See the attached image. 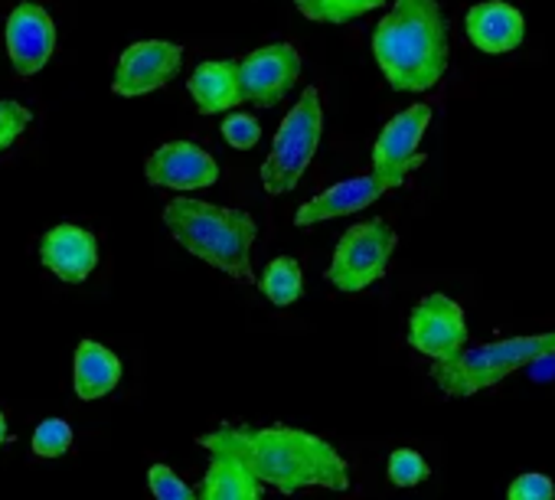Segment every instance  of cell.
Listing matches in <instances>:
<instances>
[{
    "mask_svg": "<svg viewBox=\"0 0 555 500\" xmlns=\"http://www.w3.org/2000/svg\"><path fill=\"white\" fill-rule=\"evenodd\" d=\"M506 500H555V484L548 474L529 471L506 487Z\"/></svg>",
    "mask_w": 555,
    "mask_h": 500,
    "instance_id": "cell-26",
    "label": "cell"
},
{
    "mask_svg": "<svg viewBox=\"0 0 555 500\" xmlns=\"http://www.w3.org/2000/svg\"><path fill=\"white\" fill-rule=\"evenodd\" d=\"M164 226L199 262L225 272L232 282L258 285L251 272V245L258 226L245 209L177 196L164 206Z\"/></svg>",
    "mask_w": 555,
    "mask_h": 500,
    "instance_id": "cell-3",
    "label": "cell"
},
{
    "mask_svg": "<svg viewBox=\"0 0 555 500\" xmlns=\"http://www.w3.org/2000/svg\"><path fill=\"white\" fill-rule=\"evenodd\" d=\"M30 445H34L37 458H63L73 448V425L63 422V419H43L34 428Z\"/></svg>",
    "mask_w": 555,
    "mask_h": 500,
    "instance_id": "cell-22",
    "label": "cell"
},
{
    "mask_svg": "<svg viewBox=\"0 0 555 500\" xmlns=\"http://www.w3.org/2000/svg\"><path fill=\"white\" fill-rule=\"evenodd\" d=\"M8 56L14 63V73L21 79L37 76L56 50V24L53 17L34 4V0H24V4L14 8V14L8 17Z\"/></svg>",
    "mask_w": 555,
    "mask_h": 500,
    "instance_id": "cell-11",
    "label": "cell"
},
{
    "mask_svg": "<svg viewBox=\"0 0 555 500\" xmlns=\"http://www.w3.org/2000/svg\"><path fill=\"white\" fill-rule=\"evenodd\" d=\"M258 292L274 305V308H292L305 295V272L301 262L292 256H278L268 262L264 275L258 279Z\"/></svg>",
    "mask_w": 555,
    "mask_h": 500,
    "instance_id": "cell-19",
    "label": "cell"
},
{
    "mask_svg": "<svg viewBox=\"0 0 555 500\" xmlns=\"http://www.w3.org/2000/svg\"><path fill=\"white\" fill-rule=\"evenodd\" d=\"M548 357H555V331L519 334V337H503L493 344L467 347L454 360L431 363L428 373L444 396L467 399V396H477V393L496 386L500 380L513 376L516 370H526Z\"/></svg>",
    "mask_w": 555,
    "mask_h": 500,
    "instance_id": "cell-4",
    "label": "cell"
},
{
    "mask_svg": "<svg viewBox=\"0 0 555 500\" xmlns=\"http://www.w3.org/2000/svg\"><path fill=\"white\" fill-rule=\"evenodd\" d=\"M467 37L480 53L500 56V53H513L522 37H526V21L513 4H503V0H483V4L470 8L467 17Z\"/></svg>",
    "mask_w": 555,
    "mask_h": 500,
    "instance_id": "cell-15",
    "label": "cell"
},
{
    "mask_svg": "<svg viewBox=\"0 0 555 500\" xmlns=\"http://www.w3.org/2000/svg\"><path fill=\"white\" fill-rule=\"evenodd\" d=\"M183 63V50L170 40H141L134 47H128L118 60L115 79H112V92L125 95V99H138L147 92L164 89Z\"/></svg>",
    "mask_w": 555,
    "mask_h": 500,
    "instance_id": "cell-10",
    "label": "cell"
},
{
    "mask_svg": "<svg viewBox=\"0 0 555 500\" xmlns=\"http://www.w3.org/2000/svg\"><path fill=\"white\" fill-rule=\"evenodd\" d=\"M396 187H399V180L379 177V174L350 177V180H344V183L327 187V190L318 193L314 200L301 203V209L295 213V226L308 229V226H318V222H327V219H337V216L360 213V209L373 206L379 196H386V193L396 190Z\"/></svg>",
    "mask_w": 555,
    "mask_h": 500,
    "instance_id": "cell-13",
    "label": "cell"
},
{
    "mask_svg": "<svg viewBox=\"0 0 555 500\" xmlns=\"http://www.w3.org/2000/svg\"><path fill=\"white\" fill-rule=\"evenodd\" d=\"M301 76V53L288 43H271L248 53L238 63L242 102L255 108H274Z\"/></svg>",
    "mask_w": 555,
    "mask_h": 500,
    "instance_id": "cell-8",
    "label": "cell"
},
{
    "mask_svg": "<svg viewBox=\"0 0 555 500\" xmlns=\"http://www.w3.org/2000/svg\"><path fill=\"white\" fill-rule=\"evenodd\" d=\"M30 121H34V112L27 105L0 99V154L11 151L21 141V134L30 128Z\"/></svg>",
    "mask_w": 555,
    "mask_h": 500,
    "instance_id": "cell-24",
    "label": "cell"
},
{
    "mask_svg": "<svg viewBox=\"0 0 555 500\" xmlns=\"http://www.w3.org/2000/svg\"><path fill=\"white\" fill-rule=\"evenodd\" d=\"M121 383V360L99 341H82L76 347L73 386L82 402H95L108 396Z\"/></svg>",
    "mask_w": 555,
    "mask_h": 500,
    "instance_id": "cell-17",
    "label": "cell"
},
{
    "mask_svg": "<svg viewBox=\"0 0 555 500\" xmlns=\"http://www.w3.org/2000/svg\"><path fill=\"white\" fill-rule=\"evenodd\" d=\"M8 438H11V432H8V419H4V412H0V448L8 445Z\"/></svg>",
    "mask_w": 555,
    "mask_h": 500,
    "instance_id": "cell-27",
    "label": "cell"
},
{
    "mask_svg": "<svg viewBox=\"0 0 555 500\" xmlns=\"http://www.w3.org/2000/svg\"><path fill=\"white\" fill-rule=\"evenodd\" d=\"M383 4L386 0H295V8L318 24H350Z\"/></svg>",
    "mask_w": 555,
    "mask_h": 500,
    "instance_id": "cell-20",
    "label": "cell"
},
{
    "mask_svg": "<svg viewBox=\"0 0 555 500\" xmlns=\"http://www.w3.org/2000/svg\"><path fill=\"white\" fill-rule=\"evenodd\" d=\"M409 344L425 354L428 360L441 363V360H454L457 354L467 350V318L464 308L441 295L431 292L425 295L409 318Z\"/></svg>",
    "mask_w": 555,
    "mask_h": 500,
    "instance_id": "cell-7",
    "label": "cell"
},
{
    "mask_svg": "<svg viewBox=\"0 0 555 500\" xmlns=\"http://www.w3.org/2000/svg\"><path fill=\"white\" fill-rule=\"evenodd\" d=\"M386 471L396 487H418L431 477V464L415 448H396L386 461Z\"/></svg>",
    "mask_w": 555,
    "mask_h": 500,
    "instance_id": "cell-21",
    "label": "cell"
},
{
    "mask_svg": "<svg viewBox=\"0 0 555 500\" xmlns=\"http://www.w3.org/2000/svg\"><path fill=\"white\" fill-rule=\"evenodd\" d=\"M40 262L66 285L86 282L99 266V239L73 222L53 226L40 239Z\"/></svg>",
    "mask_w": 555,
    "mask_h": 500,
    "instance_id": "cell-14",
    "label": "cell"
},
{
    "mask_svg": "<svg viewBox=\"0 0 555 500\" xmlns=\"http://www.w3.org/2000/svg\"><path fill=\"white\" fill-rule=\"evenodd\" d=\"M147 487L154 500H199L196 490L170 467V464H151L147 471Z\"/></svg>",
    "mask_w": 555,
    "mask_h": 500,
    "instance_id": "cell-23",
    "label": "cell"
},
{
    "mask_svg": "<svg viewBox=\"0 0 555 500\" xmlns=\"http://www.w3.org/2000/svg\"><path fill=\"white\" fill-rule=\"evenodd\" d=\"M396 245H399L396 229L379 216L370 222L350 226L337 242L334 262L327 269V282L347 295H357L376 285L389 272V259L396 253Z\"/></svg>",
    "mask_w": 555,
    "mask_h": 500,
    "instance_id": "cell-6",
    "label": "cell"
},
{
    "mask_svg": "<svg viewBox=\"0 0 555 500\" xmlns=\"http://www.w3.org/2000/svg\"><path fill=\"white\" fill-rule=\"evenodd\" d=\"M196 497L199 500H261V480L242 461L229 454H212Z\"/></svg>",
    "mask_w": 555,
    "mask_h": 500,
    "instance_id": "cell-18",
    "label": "cell"
},
{
    "mask_svg": "<svg viewBox=\"0 0 555 500\" xmlns=\"http://www.w3.org/2000/svg\"><path fill=\"white\" fill-rule=\"evenodd\" d=\"M431 125V108L425 102L399 112L392 121H386V128L379 131L376 144H373V174L379 177H392V180H405L415 167H422L425 154L418 151L425 131Z\"/></svg>",
    "mask_w": 555,
    "mask_h": 500,
    "instance_id": "cell-9",
    "label": "cell"
},
{
    "mask_svg": "<svg viewBox=\"0 0 555 500\" xmlns=\"http://www.w3.org/2000/svg\"><path fill=\"white\" fill-rule=\"evenodd\" d=\"M222 138H225V144H232L235 151H248V148H255L258 144V138H261V125H258V118L255 115H229L225 121H222Z\"/></svg>",
    "mask_w": 555,
    "mask_h": 500,
    "instance_id": "cell-25",
    "label": "cell"
},
{
    "mask_svg": "<svg viewBox=\"0 0 555 500\" xmlns=\"http://www.w3.org/2000/svg\"><path fill=\"white\" fill-rule=\"evenodd\" d=\"M190 95L199 115H222L242 102L238 63L235 60H206L190 76Z\"/></svg>",
    "mask_w": 555,
    "mask_h": 500,
    "instance_id": "cell-16",
    "label": "cell"
},
{
    "mask_svg": "<svg viewBox=\"0 0 555 500\" xmlns=\"http://www.w3.org/2000/svg\"><path fill=\"white\" fill-rule=\"evenodd\" d=\"M209 454L242 461L261 484L278 493H298L305 487L350 490L347 458L321 435L292 425H219L196 438Z\"/></svg>",
    "mask_w": 555,
    "mask_h": 500,
    "instance_id": "cell-1",
    "label": "cell"
},
{
    "mask_svg": "<svg viewBox=\"0 0 555 500\" xmlns=\"http://www.w3.org/2000/svg\"><path fill=\"white\" fill-rule=\"evenodd\" d=\"M144 177L151 187L203 190V187H212L219 180V164L212 161L209 151H203L193 141H167L147 157Z\"/></svg>",
    "mask_w": 555,
    "mask_h": 500,
    "instance_id": "cell-12",
    "label": "cell"
},
{
    "mask_svg": "<svg viewBox=\"0 0 555 500\" xmlns=\"http://www.w3.org/2000/svg\"><path fill=\"white\" fill-rule=\"evenodd\" d=\"M321 134H324V105H321V92L314 86H308L301 92V99L295 102V108L285 115V121L278 125L271 151L261 164V183L264 193L282 196L292 193L308 164L314 161L318 148H321Z\"/></svg>",
    "mask_w": 555,
    "mask_h": 500,
    "instance_id": "cell-5",
    "label": "cell"
},
{
    "mask_svg": "<svg viewBox=\"0 0 555 500\" xmlns=\"http://www.w3.org/2000/svg\"><path fill=\"white\" fill-rule=\"evenodd\" d=\"M448 24L438 0H396L373 30V56L396 92H425L448 69Z\"/></svg>",
    "mask_w": 555,
    "mask_h": 500,
    "instance_id": "cell-2",
    "label": "cell"
}]
</instances>
